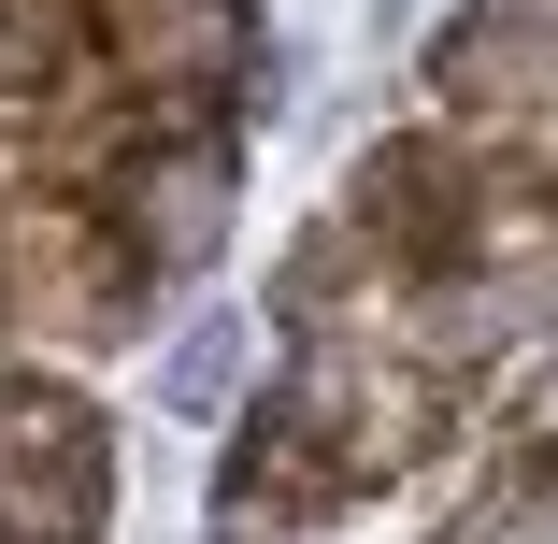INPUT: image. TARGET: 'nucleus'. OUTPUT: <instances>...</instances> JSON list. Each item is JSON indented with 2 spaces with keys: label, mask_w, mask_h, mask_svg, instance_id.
Here are the masks:
<instances>
[{
  "label": "nucleus",
  "mask_w": 558,
  "mask_h": 544,
  "mask_svg": "<svg viewBox=\"0 0 558 544\" xmlns=\"http://www.w3.org/2000/svg\"><path fill=\"white\" fill-rule=\"evenodd\" d=\"M100 530V430L72 387H0V544H86Z\"/></svg>",
  "instance_id": "obj_1"
}]
</instances>
